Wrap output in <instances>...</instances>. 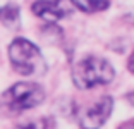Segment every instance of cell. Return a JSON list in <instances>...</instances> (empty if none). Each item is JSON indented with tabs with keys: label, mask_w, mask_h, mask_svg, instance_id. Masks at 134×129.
<instances>
[{
	"label": "cell",
	"mask_w": 134,
	"mask_h": 129,
	"mask_svg": "<svg viewBox=\"0 0 134 129\" xmlns=\"http://www.w3.org/2000/svg\"><path fill=\"white\" fill-rule=\"evenodd\" d=\"M114 79V67L110 62L96 55L84 57L72 67V81L81 90H90L93 86L107 84Z\"/></svg>",
	"instance_id": "1"
},
{
	"label": "cell",
	"mask_w": 134,
	"mask_h": 129,
	"mask_svg": "<svg viewBox=\"0 0 134 129\" xmlns=\"http://www.w3.org/2000/svg\"><path fill=\"white\" fill-rule=\"evenodd\" d=\"M9 57L14 69L23 76H41L47 71V64L38 47L24 38H16L10 43Z\"/></svg>",
	"instance_id": "2"
},
{
	"label": "cell",
	"mask_w": 134,
	"mask_h": 129,
	"mask_svg": "<svg viewBox=\"0 0 134 129\" xmlns=\"http://www.w3.org/2000/svg\"><path fill=\"white\" fill-rule=\"evenodd\" d=\"M45 91L43 88L36 83H16L10 86L4 95V100L10 109L14 110H26L33 109L38 103L43 102Z\"/></svg>",
	"instance_id": "3"
},
{
	"label": "cell",
	"mask_w": 134,
	"mask_h": 129,
	"mask_svg": "<svg viewBox=\"0 0 134 129\" xmlns=\"http://www.w3.org/2000/svg\"><path fill=\"white\" fill-rule=\"evenodd\" d=\"M114 109V100L110 96H102L98 102L91 103L90 107L79 114V124L83 129H98L105 124L108 115Z\"/></svg>",
	"instance_id": "4"
},
{
	"label": "cell",
	"mask_w": 134,
	"mask_h": 129,
	"mask_svg": "<svg viewBox=\"0 0 134 129\" xmlns=\"http://www.w3.org/2000/svg\"><path fill=\"white\" fill-rule=\"evenodd\" d=\"M74 10L71 0H38L33 4V12L40 19L53 24L57 21L69 17Z\"/></svg>",
	"instance_id": "5"
},
{
	"label": "cell",
	"mask_w": 134,
	"mask_h": 129,
	"mask_svg": "<svg viewBox=\"0 0 134 129\" xmlns=\"http://www.w3.org/2000/svg\"><path fill=\"white\" fill-rule=\"evenodd\" d=\"M0 23L7 28L19 26V9L16 5H4L0 7Z\"/></svg>",
	"instance_id": "6"
},
{
	"label": "cell",
	"mask_w": 134,
	"mask_h": 129,
	"mask_svg": "<svg viewBox=\"0 0 134 129\" xmlns=\"http://www.w3.org/2000/svg\"><path fill=\"white\" fill-rule=\"evenodd\" d=\"M72 5L84 12H100L110 5V0H71Z\"/></svg>",
	"instance_id": "7"
},
{
	"label": "cell",
	"mask_w": 134,
	"mask_h": 129,
	"mask_svg": "<svg viewBox=\"0 0 134 129\" xmlns=\"http://www.w3.org/2000/svg\"><path fill=\"white\" fill-rule=\"evenodd\" d=\"M16 129H47V122L43 119H33L24 124H19Z\"/></svg>",
	"instance_id": "8"
},
{
	"label": "cell",
	"mask_w": 134,
	"mask_h": 129,
	"mask_svg": "<svg viewBox=\"0 0 134 129\" xmlns=\"http://www.w3.org/2000/svg\"><path fill=\"white\" fill-rule=\"evenodd\" d=\"M119 129H134V122L132 121H127V122H124Z\"/></svg>",
	"instance_id": "9"
}]
</instances>
